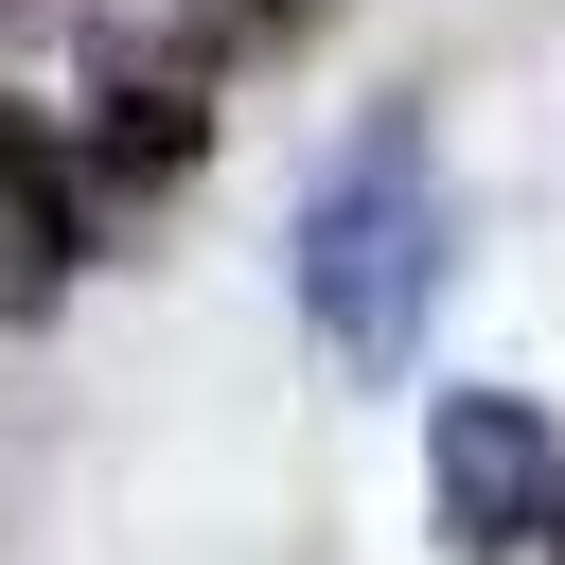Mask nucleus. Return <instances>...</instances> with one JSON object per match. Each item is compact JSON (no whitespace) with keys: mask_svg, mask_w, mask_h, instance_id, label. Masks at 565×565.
Segmentation results:
<instances>
[{"mask_svg":"<svg viewBox=\"0 0 565 565\" xmlns=\"http://www.w3.org/2000/svg\"><path fill=\"white\" fill-rule=\"evenodd\" d=\"M424 477H441V547H459V565H512V547H547L565 441H547V406H512V388H441V406H424Z\"/></svg>","mask_w":565,"mask_h":565,"instance_id":"nucleus-2","label":"nucleus"},{"mask_svg":"<svg viewBox=\"0 0 565 565\" xmlns=\"http://www.w3.org/2000/svg\"><path fill=\"white\" fill-rule=\"evenodd\" d=\"M194 141H212V106H194L177 71H124V88H106V124H88V177H124V194H141V177H194Z\"/></svg>","mask_w":565,"mask_h":565,"instance_id":"nucleus-4","label":"nucleus"},{"mask_svg":"<svg viewBox=\"0 0 565 565\" xmlns=\"http://www.w3.org/2000/svg\"><path fill=\"white\" fill-rule=\"evenodd\" d=\"M71 230H88V212H71V159L0 106V300H18V318L71 282Z\"/></svg>","mask_w":565,"mask_h":565,"instance_id":"nucleus-3","label":"nucleus"},{"mask_svg":"<svg viewBox=\"0 0 565 565\" xmlns=\"http://www.w3.org/2000/svg\"><path fill=\"white\" fill-rule=\"evenodd\" d=\"M547 547H565V477H547Z\"/></svg>","mask_w":565,"mask_h":565,"instance_id":"nucleus-5","label":"nucleus"},{"mask_svg":"<svg viewBox=\"0 0 565 565\" xmlns=\"http://www.w3.org/2000/svg\"><path fill=\"white\" fill-rule=\"evenodd\" d=\"M282 282H300V318H318L335 371L388 388V371L424 353V300H441V159H424V124H371V141L300 194Z\"/></svg>","mask_w":565,"mask_h":565,"instance_id":"nucleus-1","label":"nucleus"}]
</instances>
